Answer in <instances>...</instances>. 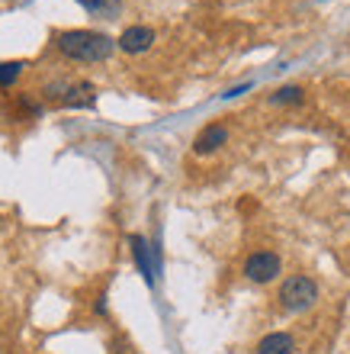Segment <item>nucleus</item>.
Returning <instances> with one entry per match:
<instances>
[{
    "label": "nucleus",
    "instance_id": "nucleus-1",
    "mask_svg": "<svg viewBox=\"0 0 350 354\" xmlns=\"http://www.w3.org/2000/svg\"><path fill=\"white\" fill-rule=\"evenodd\" d=\"M55 46L61 55L74 62H106L116 52V39L93 32V29H68L55 39Z\"/></svg>",
    "mask_w": 350,
    "mask_h": 354
},
{
    "label": "nucleus",
    "instance_id": "nucleus-2",
    "mask_svg": "<svg viewBox=\"0 0 350 354\" xmlns=\"http://www.w3.org/2000/svg\"><path fill=\"white\" fill-rule=\"evenodd\" d=\"M315 299H318V287H315V280L302 277V274L289 277L283 287H280V303H283L289 313H305V309H312Z\"/></svg>",
    "mask_w": 350,
    "mask_h": 354
},
{
    "label": "nucleus",
    "instance_id": "nucleus-3",
    "mask_svg": "<svg viewBox=\"0 0 350 354\" xmlns=\"http://www.w3.org/2000/svg\"><path fill=\"white\" fill-rule=\"evenodd\" d=\"M129 248H132V258H135V268H139V274L145 277V283L148 287H155L157 270H161V252L148 245L145 235H132Z\"/></svg>",
    "mask_w": 350,
    "mask_h": 354
},
{
    "label": "nucleus",
    "instance_id": "nucleus-4",
    "mask_svg": "<svg viewBox=\"0 0 350 354\" xmlns=\"http://www.w3.org/2000/svg\"><path fill=\"white\" fill-rule=\"evenodd\" d=\"M280 268H283V264H280V254L257 252L244 261V277H248L251 283H270V280L280 277Z\"/></svg>",
    "mask_w": 350,
    "mask_h": 354
},
{
    "label": "nucleus",
    "instance_id": "nucleus-5",
    "mask_svg": "<svg viewBox=\"0 0 350 354\" xmlns=\"http://www.w3.org/2000/svg\"><path fill=\"white\" fill-rule=\"evenodd\" d=\"M151 46H155V29H148V26H129L116 39V48H122L126 55H142Z\"/></svg>",
    "mask_w": 350,
    "mask_h": 354
},
{
    "label": "nucleus",
    "instance_id": "nucleus-6",
    "mask_svg": "<svg viewBox=\"0 0 350 354\" xmlns=\"http://www.w3.org/2000/svg\"><path fill=\"white\" fill-rule=\"evenodd\" d=\"M225 142H229V129H225L222 122H212V126H206V129L196 136L193 151L196 155H212V151H219Z\"/></svg>",
    "mask_w": 350,
    "mask_h": 354
},
{
    "label": "nucleus",
    "instance_id": "nucleus-7",
    "mask_svg": "<svg viewBox=\"0 0 350 354\" xmlns=\"http://www.w3.org/2000/svg\"><path fill=\"white\" fill-rule=\"evenodd\" d=\"M58 100L65 103V106H93V103H97V91H93V84H87V81H77V84H65V91H61Z\"/></svg>",
    "mask_w": 350,
    "mask_h": 354
},
{
    "label": "nucleus",
    "instance_id": "nucleus-8",
    "mask_svg": "<svg viewBox=\"0 0 350 354\" xmlns=\"http://www.w3.org/2000/svg\"><path fill=\"white\" fill-rule=\"evenodd\" d=\"M257 354H295V342L286 332H270V335L260 338Z\"/></svg>",
    "mask_w": 350,
    "mask_h": 354
},
{
    "label": "nucleus",
    "instance_id": "nucleus-9",
    "mask_svg": "<svg viewBox=\"0 0 350 354\" xmlns=\"http://www.w3.org/2000/svg\"><path fill=\"white\" fill-rule=\"evenodd\" d=\"M77 3L100 19H116L122 10V0H77Z\"/></svg>",
    "mask_w": 350,
    "mask_h": 354
},
{
    "label": "nucleus",
    "instance_id": "nucleus-10",
    "mask_svg": "<svg viewBox=\"0 0 350 354\" xmlns=\"http://www.w3.org/2000/svg\"><path fill=\"white\" fill-rule=\"evenodd\" d=\"M299 100H302V87H295V84L280 87L277 93H270V103H273V106H283V103H299Z\"/></svg>",
    "mask_w": 350,
    "mask_h": 354
},
{
    "label": "nucleus",
    "instance_id": "nucleus-11",
    "mask_svg": "<svg viewBox=\"0 0 350 354\" xmlns=\"http://www.w3.org/2000/svg\"><path fill=\"white\" fill-rule=\"evenodd\" d=\"M23 75V62H0V87H13Z\"/></svg>",
    "mask_w": 350,
    "mask_h": 354
}]
</instances>
